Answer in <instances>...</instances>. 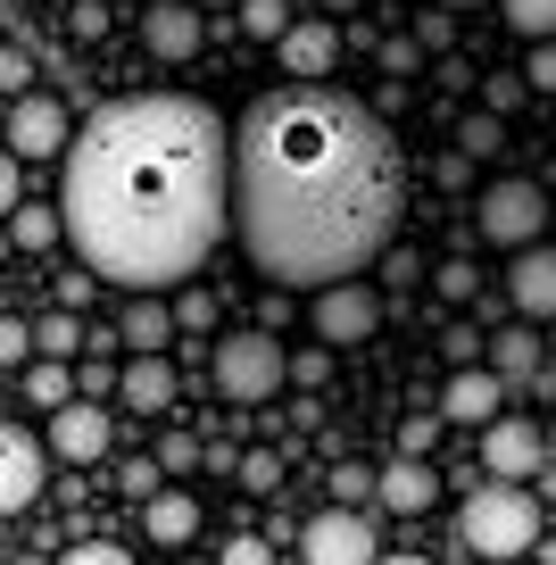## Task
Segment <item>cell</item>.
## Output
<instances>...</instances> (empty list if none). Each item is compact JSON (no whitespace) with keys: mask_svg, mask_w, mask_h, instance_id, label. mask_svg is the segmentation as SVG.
<instances>
[{"mask_svg":"<svg viewBox=\"0 0 556 565\" xmlns=\"http://www.w3.org/2000/svg\"><path fill=\"white\" fill-rule=\"evenodd\" d=\"M18 167H25L18 150H0V216H18V209H25V192H18Z\"/></svg>","mask_w":556,"mask_h":565,"instance_id":"cell-45","label":"cell"},{"mask_svg":"<svg viewBox=\"0 0 556 565\" xmlns=\"http://www.w3.org/2000/svg\"><path fill=\"white\" fill-rule=\"evenodd\" d=\"M416 42H424V58H457V18H449V9H424Z\"/></svg>","mask_w":556,"mask_h":565,"instance_id":"cell-34","label":"cell"},{"mask_svg":"<svg viewBox=\"0 0 556 565\" xmlns=\"http://www.w3.org/2000/svg\"><path fill=\"white\" fill-rule=\"evenodd\" d=\"M67 25H75L84 42H100V34H108V9H100V0H75V18H67Z\"/></svg>","mask_w":556,"mask_h":565,"instance_id":"cell-47","label":"cell"},{"mask_svg":"<svg viewBox=\"0 0 556 565\" xmlns=\"http://www.w3.org/2000/svg\"><path fill=\"white\" fill-rule=\"evenodd\" d=\"M523 84H532L539 100H548V92H556V42H539V51L523 58Z\"/></svg>","mask_w":556,"mask_h":565,"instance_id":"cell-44","label":"cell"},{"mask_svg":"<svg viewBox=\"0 0 556 565\" xmlns=\"http://www.w3.org/2000/svg\"><path fill=\"white\" fill-rule=\"evenodd\" d=\"M457 150H466V159H499L506 150V117H490V108L457 117Z\"/></svg>","mask_w":556,"mask_h":565,"instance_id":"cell-24","label":"cell"},{"mask_svg":"<svg viewBox=\"0 0 556 565\" xmlns=\"http://www.w3.org/2000/svg\"><path fill=\"white\" fill-rule=\"evenodd\" d=\"M209 383L225 391V399L258 407V399H275V391L291 383V350H282L275 333H258V324H242V333H225L209 350Z\"/></svg>","mask_w":556,"mask_h":565,"instance_id":"cell-4","label":"cell"},{"mask_svg":"<svg viewBox=\"0 0 556 565\" xmlns=\"http://www.w3.org/2000/svg\"><path fill=\"white\" fill-rule=\"evenodd\" d=\"M158 482H167V466H158V458H125V466H117V491L141 499V508L158 499Z\"/></svg>","mask_w":556,"mask_h":565,"instance_id":"cell-33","label":"cell"},{"mask_svg":"<svg viewBox=\"0 0 556 565\" xmlns=\"http://www.w3.org/2000/svg\"><path fill=\"white\" fill-rule=\"evenodd\" d=\"M174 391H183V374H174L167 358H125V391H117V407H125V416H167Z\"/></svg>","mask_w":556,"mask_h":565,"instance_id":"cell-16","label":"cell"},{"mask_svg":"<svg viewBox=\"0 0 556 565\" xmlns=\"http://www.w3.org/2000/svg\"><path fill=\"white\" fill-rule=\"evenodd\" d=\"M141 42H150V58H192L200 42H209V18H200L192 0H150Z\"/></svg>","mask_w":556,"mask_h":565,"instance_id":"cell-15","label":"cell"},{"mask_svg":"<svg viewBox=\"0 0 556 565\" xmlns=\"http://www.w3.org/2000/svg\"><path fill=\"white\" fill-rule=\"evenodd\" d=\"M174 324H183V333H216V291L209 282H183V291H174Z\"/></svg>","mask_w":556,"mask_h":565,"instance_id":"cell-29","label":"cell"},{"mask_svg":"<svg viewBox=\"0 0 556 565\" xmlns=\"http://www.w3.org/2000/svg\"><path fill=\"white\" fill-rule=\"evenodd\" d=\"M499 18L515 25L532 51H539V42H556V0H499Z\"/></svg>","mask_w":556,"mask_h":565,"instance_id":"cell-25","label":"cell"},{"mask_svg":"<svg viewBox=\"0 0 556 565\" xmlns=\"http://www.w3.org/2000/svg\"><path fill=\"white\" fill-rule=\"evenodd\" d=\"M9 150H18V159H67V150H75L67 100H51V92H25V100L9 108Z\"/></svg>","mask_w":556,"mask_h":565,"instance_id":"cell-10","label":"cell"},{"mask_svg":"<svg viewBox=\"0 0 556 565\" xmlns=\"http://www.w3.org/2000/svg\"><path fill=\"white\" fill-rule=\"evenodd\" d=\"M34 358V324L25 317H0V366H25Z\"/></svg>","mask_w":556,"mask_h":565,"instance_id":"cell-40","label":"cell"},{"mask_svg":"<svg viewBox=\"0 0 556 565\" xmlns=\"http://www.w3.org/2000/svg\"><path fill=\"white\" fill-rule=\"evenodd\" d=\"M324 18H357V0H324Z\"/></svg>","mask_w":556,"mask_h":565,"instance_id":"cell-53","label":"cell"},{"mask_svg":"<svg viewBox=\"0 0 556 565\" xmlns=\"http://www.w3.org/2000/svg\"><path fill=\"white\" fill-rule=\"evenodd\" d=\"M432 9H482V0H432Z\"/></svg>","mask_w":556,"mask_h":565,"instance_id":"cell-54","label":"cell"},{"mask_svg":"<svg viewBox=\"0 0 556 565\" xmlns=\"http://www.w3.org/2000/svg\"><path fill=\"white\" fill-rule=\"evenodd\" d=\"M374 275H383V300H391V291H416V282H432V275H424V258H416V249H391V258L374 266Z\"/></svg>","mask_w":556,"mask_h":565,"instance_id":"cell-36","label":"cell"},{"mask_svg":"<svg viewBox=\"0 0 556 565\" xmlns=\"http://www.w3.org/2000/svg\"><path fill=\"white\" fill-rule=\"evenodd\" d=\"M432 175H440V192H466V183H473V159H466V150H449Z\"/></svg>","mask_w":556,"mask_h":565,"instance_id":"cell-48","label":"cell"},{"mask_svg":"<svg viewBox=\"0 0 556 565\" xmlns=\"http://www.w3.org/2000/svg\"><path fill=\"white\" fill-rule=\"evenodd\" d=\"M275 51H282V75H291V84H324V75L341 67V51H349V42H341V25L308 18V25H291V34L275 42Z\"/></svg>","mask_w":556,"mask_h":565,"instance_id":"cell-14","label":"cell"},{"mask_svg":"<svg viewBox=\"0 0 556 565\" xmlns=\"http://www.w3.org/2000/svg\"><path fill=\"white\" fill-rule=\"evenodd\" d=\"M51 482V441H34L25 424H0V515H25Z\"/></svg>","mask_w":556,"mask_h":565,"instance_id":"cell-8","label":"cell"},{"mask_svg":"<svg viewBox=\"0 0 556 565\" xmlns=\"http://www.w3.org/2000/svg\"><path fill=\"white\" fill-rule=\"evenodd\" d=\"M506 399H515V391H506L490 366H473V374H449V391H440V424H466V433H490V424L506 416Z\"/></svg>","mask_w":556,"mask_h":565,"instance_id":"cell-12","label":"cell"},{"mask_svg":"<svg viewBox=\"0 0 556 565\" xmlns=\"http://www.w3.org/2000/svg\"><path fill=\"white\" fill-rule=\"evenodd\" d=\"M282 324H291V300H282V291H266V308H258V333H282Z\"/></svg>","mask_w":556,"mask_h":565,"instance_id":"cell-50","label":"cell"},{"mask_svg":"<svg viewBox=\"0 0 556 565\" xmlns=\"http://www.w3.org/2000/svg\"><path fill=\"white\" fill-rule=\"evenodd\" d=\"M424 67V42L416 34H383V75H416Z\"/></svg>","mask_w":556,"mask_h":565,"instance_id":"cell-41","label":"cell"},{"mask_svg":"<svg viewBox=\"0 0 556 565\" xmlns=\"http://www.w3.org/2000/svg\"><path fill=\"white\" fill-rule=\"evenodd\" d=\"M158 466H167V475H192V466H209V441H192V433H167V441H158Z\"/></svg>","mask_w":556,"mask_h":565,"instance_id":"cell-38","label":"cell"},{"mask_svg":"<svg viewBox=\"0 0 556 565\" xmlns=\"http://www.w3.org/2000/svg\"><path fill=\"white\" fill-rule=\"evenodd\" d=\"M291 383L299 391H324L332 383V350H291Z\"/></svg>","mask_w":556,"mask_h":565,"instance_id":"cell-42","label":"cell"},{"mask_svg":"<svg viewBox=\"0 0 556 565\" xmlns=\"http://www.w3.org/2000/svg\"><path fill=\"white\" fill-rule=\"evenodd\" d=\"M242 491H249V499H275V491H282V449H275V441H258V449L242 458Z\"/></svg>","mask_w":556,"mask_h":565,"instance_id":"cell-27","label":"cell"},{"mask_svg":"<svg viewBox=\"0 0 556 565\" xmlns=\"http://www.w3.org/2000/svg\"><path fill=\"white\" fill-rule=\"evenodd\" d=\"M506 300H515L523 324H556V242L523 249V258L506 266Z\"/></svg>","mask_w":556,"mask_h":565,"instance_id":"cell-13","label":"cell"},{"mask_svg":"<svg viewBox=\"0 0 556 565\" xmlns=\"http://www.w3.org/2000/svg\"><path fill=\"white\" fill-rule=\"evenodd\" d=\"M432 291L449 308H473V300H482V266H473V258H440L432 266Z\"/></svg>","mask_w":556,"mask_h":565,"instance_id":"cell-26","label":"cell"},{"mask_svg":"<svg viewBox=\"0 0 556 565\" xmlns=\"http://www.w3.org/2000/svg\"><path fill=\"white\" fill-rule=\"evenodd\" d=\"M141 532H150L158 548H183V541H200V499H192V491H158L150 508H141Z\"/></svg>","mask_w":556,"mask_h":565,"instance_id":"cell-20","label":"cell"},{"mask_svg":"<svg viewBox=\"0 0 556 565\" xmlns=\"http://www.w3.org/2000/svg\"><path fill=\"white\" fill-rule=\"evenodd\" d=\"M174 333H183V324H174L167 300H125V308H117V341H125L133 358H167Z\"/></svg>","mask_w":556,"mask_h":565,"instance_id":"cell-18","label":"cell"},{"mask_svg":"<svg viewBox=\"0 0 556 565\" xmlns=\"http://www.w3.org/2000/svg\"><path fill=\"white\" fill-rule=\"evenodd\" d=\"M473 225H482V242H499V249H515V258H523V249H539V242H548L556 209H548V192H539V183L506 175V183H490V192H482Z\"/></svg>","mask_w":556,"mask_h":565,"instance_id":"cell-5","label":"cell"},{"mask_svg":"<svg viewBox=\"0 0 556 565\" xmlns=\"http://www.w3.org/2000/svg\"><path fill=\"white\" fill-rule=\"evenodd\" d=\"M440 358H449L457 374H473V366H490V341L473 333V324H449V333H440Z\"/></svg>","mask_w":556,"mask_h":565,"instance_id":"cell-32","label":"cell"},{"mask_svg":"<svg viewBox=\"0 0 556 565\" xmlns=\"http://www.w3.org/2000/svg\"><path fill=\"white\" fill-rule=\"evenodd\" d=\"M548 466H556V424H548Z\"/></svg>","mask_w":556,"mask_h":565,"instance_id":"cell-55","label":"cell"},{"mask_svg":"<svg viewBox=\"0 0 556 565\" xmlns=\"http://www.w3.org/2000/svg\"><path fill=\"white\" fill-rule=\"evenodd\" d=\"M117 391H125V366H108V358H84V366H75V399L100 407V399H117Z\"/></svg>","mask_w":556,"mask_h":565,"instance_id":"cell-31","label":"cell"},{"mask_svg":"<svg viewBox=\"0 0 556 565\" xmlns=\"http://www.w3.org/2000/svg\"><path fill=\"white\" fill-rule=\"evenodd\" d=\"M242 34L249 42H282L291 34V9H282V0H242Z\"/></svg>","mask_w":556,"mask_h":565,"instance_id":"cell-30","label":"cell"},{"mask_svg":"<svg viewBox=\"0 0 556 565\" xmlns=\"http://www.w3.org/2000/svg\"><path fill=\"white\" fill-rule=\"evenodd\" d=\"M242 458H249V449H233V441H209V475H216V482H242Z\"/></svg>","mask_w":556,"mask_h":565,"instance_id":"cell-46","label":"cell"},{"mask_svg":"<svg viewBox=\"0 0 556 565\" xmlns=\"http://www.w3.org/2000/svg\"><path fill=\"white\" fill-rule=\"evenodd\" d=\"M383 565H432V557H416V548H391V557Z\"/></svg>","mask_w":556,"mask_h":565,"instance_id":"cell-52","label":"cell"},{"mask_svg":"<svg viewBox=\"0 0 556 565\" xmlns=\"http://www.w3.org/2000/svg\"><path fill=\"white\" fill-rule=\"evenodd\" d=\"M34 350L51 358V366H84L92 333H84V317H67V308H51V317H34Z\"/></svg>","mask_w":556,"mask_h":565,"instance_id":"cell-21","label":"cell"},{"mask_svg":"<svg viewBox=\"0 0 556 565\" xmlns=\"http://www.w3.org/2000/svg\"><path fill=\"white\" fill-rule=\"evenodd\" d=\"M490 374H499L506 391H532L539 374H548V358H539V333H532L523 317L506 324V333H490Z\"/></svg>","mask_w":556,"mask_h":565,"instance_id":"cell-17","label":"cell"},{"mask_svg":"<svg viewBox=\"0 0 556 565\" xmlns=\"http://www.w3.org/2000/svg\"><path fill=\"white\" fill-rule=\"evenodd\" d=\"M108 441H117V416L92 407V399H75V407H58V416H51V458H67V466H100Z\"/></svg>","mask_w":556,"mask_h":565,"instance_id":"cell-11","label":"cell"},{"mask_svg":"<svg viewBox=\"0 0 556 565\" xmlns=\"http://www.w3.org/2000/svg\"><path fill=\"white\" fill-rule=\"evenodd\" d=\"M440 499V466H424V458H391L383 466V508L391 515H424Z\"/></svg>","mask_w":556,"mask_h":565,"instance_id":"cell-19","label":"cell"},{"mask_svg":"<svg viewBox=\"0 0 556 565\" xmlns=\"http://www.w3.org/2000/svg\"><path fill=\"white\" fill-rule=\"evenodd\" d=\"M84 300H92V282H84V275L58 282V308H67V317H84Z\"/></svg>","mask_w":556,"mask_h":565,"instance_id":"cell-51","label":"cell"},{"mask_svg":"<svg viewBox=\"0 0 556 565\" xmlns=\"http://www.w3.org/2000/svg\"><path fill=\"white\" fill-rule=\"evenodd\" d=\"M299 557L308 565H383L391 548L374 541V524H365L357 508H324V515L299 524Z\"/></svg>","mask_w":556,"mask_h":565,"instance_id":"cell-7","label":"cell"},{"mask_svg":"<svg viewBox=\"0 0 556 565\" xmlns=\"http://www.w3.org/2000/svg\"><path fill=\"white\" fill-rule=\"evenodd\" d=\"M216 565H275V541H266V532H233V541L216 548Z\"/></svg>","mask_w":556,"mask_h":565,"instance_id":"cell-39","label":"cell"},{"mask_svg":"<svg viewBox=\"0 0 556 565\" xmlns=\"http://www.w3.org/2000/svg\"><path fill=\"white\" fill-rule=\"evenodd\" d=\"M58 216L84 249V275L158 300L192 282L233 233V125L192 92L108 100L58 167Z\"/></svg>","mask_w":556,"mask_h":565,"instance_id":"cell-2","label":"cell"},{"mask_svg":"<svg viewBox=\"0 0 556 565\" xmlns=\"http://www.w3.org/2000/svg\"><path fill=\"white\" fill-rule=\"evenodd\" d=\"M25 399L34 407H75V366H51V358H34V366H25Z\"/></svg>","mask_w":556,"mask_h":565,"instance_id":"cell-23","label":"cell"},{"mask_svg":"<svg viewBox=\"0 0 556 565\" xmlns=\"http://www.w3.org/2000/svg\"><path fill=\"white\" fill-rule=\"evenodd\" d=\"M399 141L349 92L282 84L233 125V233L266 282H357L399 249Z\"/></svg>","mask_w":556,"mask_h":565,"instance_id":"cell-1","label":"cell"},{"mask_svg":"<svg viewBox=\"0 0 556 565\" xmlns=\"http://www.w3.org/2000/svg\"><path fill=\"white\" fill-rule=\"evenodd\" d=\"M523 100H532V84H523V75H482V108H490V117H515Z\"/></svg>","mask_w":556,"mask_h":565,"instance_id":"cell-35","label":"cell"},{"mask_svg":"<svg viewBox=\"0 0 556 565\" xmlns=\"http://www.w3.org/2000/svg\"><path fill=\"white\" fill-rule=\"evenodd\" d=\"M9 242H18V249H58V242H67V216H58V200H25V209L9 216Z\"/></svg>","mask_w":556,"mask_h":565,"instance_id":"cell-22","label":"cell"},{"mask_svg":"<svg viewBox=\"0 0 556 565\" xmlns=\"http://www.w3.org/2000/svg\"><path fill=\"white\" fill-rule=\"evenodd\" d=\"M482 466H490V482H539L548 475V433L532 416H499L482 433Z\"/></svg>","mask_w":556,"mask_h":565,"instance_id":"cell-9","label":"cell"},{"mask_svg":"<svg viewBox=\"0 0 556 565\" xmlns=\"http://www.w3.org/2000/svg\"><path fill=\"white\" fill-rule=\"evenodd\" d=\"M58 565H133V548H117V541H75Z\"/></svg>","mask_w":556,"mask_h":565,"instance_id":"cell-43","label":"cell"},{"mask_svg":"<svg viewBox=\"0 0 556 565\" xmlns=\"http://www.w3.org/2000/svg\"><path fill=\"white\" fill-rule=\"evenodd\" d=\"M457 548L515 565L523 548H539V499L523 491V482H482V491L457 508Z\"/></svg>","mask_w":556,"mask_h":565,"instance_id":"cell-3","label":"cell"},{"mask_svg":"<svg viewBox=\"0 0 556 565\" xmlns=\"http://www.w3.org/2000/svg\"><path fill=\"white\" fill-rule=\"evenodd\" d=\"M183 565H216V557H183Z\"/></svg>","mask_w":556,"mask_h":565,"instance_id":"cell-56","label":"cell"},{"mask_svg":"<svg viewBox=\"0 0 556 565\" xmlns=\"http://www.w3.org/2000/svg\"><path fill=\"white\" fill-rule=\"evenodd\" d=\"M391 317L383 282H332V291H316V341L324 350H357V341H374Z\"/></svg>","mask_w":556,"mask_h":565,"instance_id":"cell-6","label":"cell"},{"mask_svg":"<svg viewBox=\"0 0 556 565\" xmlns=\"http://www.w3.org/2000/svg\"><path fill=\"white\" fill-rule=\"evenodd\" d=\"M365 499H383V475H374V466H332V508H365Z\"/></svg>","mask_w":556,"mask_h":565,"instance_id":"cell-28","label":"cell"},{"mask_svg":"<svg viewBox=\"0 0 556 565\" xmlns=\"http://www.w3.org/2000/svg\"><path fill=\"white\" fill-rule=\"evenodd\" d=\"M432 449H440V416H399V458L432 466Z\"/></svg>","mask_w":556,"mask_h":565,"instance_id":"cell-37","label":"cell"},{"mask_svg":"<svg viewBox=\"0 0 556 565\" xmlns=\"http://www.w3.org/2000/svg\"><path fill=\"white\" fill-rule=\"evenodd\" d=\"M18 84H34V58H25V51H0V92H18Z\"/></svg>","mask_w":556,"mask_h":565,"instance_id":"cell-49","label":"cell"},{"mask_svg":"<svg viewBox=\"0 0 556 565\" xmlns=\"http://www.w3.org/2000/svg\"><path fill=\"white\" fill-rule=\"evenodd\" d=\"M192 9H200V0H192Z\"/></svg>","mask_w":556,"mask_h":565,"instance_id":"cell-57","label":"cell"}]
</instances>
